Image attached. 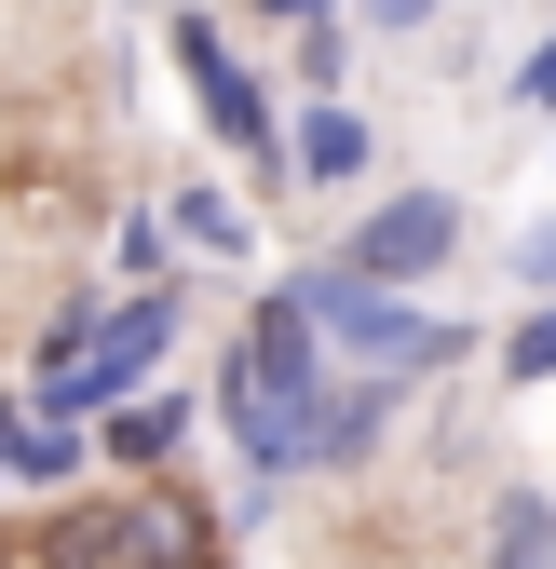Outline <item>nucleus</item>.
I'll return each mask as SVG.
<instances>
[{"mask_svg": "<svg viewBox=\"0 0 556 569\" xmlns=\"http://www.w3.org/2000/svg\"><path fill=\"white\" fill-rule=\"evenodd\" d=\"M299 177L312 190H354L367 177V122L354 109H299Z\"/></svg>", "mask_w": 556, "mask_h": 569, "instance_id": "obj_8", "label": "nucleus"}, {"mask_svg": "<svg viewBox=\"0 0 556 569\" xmlns=\"http://www.w3.org/2000/svg\"><path fill=\"white\" fill-rule=\"evenodd\" d=\"M503 380H556V299H543V312L503 339Z\"/></svg>", "mask_w": 556, "mask_h": 569, "instance_id": "obj_10", "label": "nucleus"}, {"mask_svg": "<svg viewBox=\"0 0 556 569\" xmlns=\"http://www.w3.org/2000/svg\"><path fill=\"white\" fill-rule=\"evenodd\" d=\"M245 14H271V28H312V14H339V0H245Z\"/></svg>", "mask_w": 556, "mask_h": 569, "instance_id": "obj_13", "label": "nucleus"}, {"mask_svg": "<svg viewBox=\"0 0 556 569\" xmlns=\"http://www.w3.org/2000/svg\"><path fill=\"white\" fill-rule=\"evenodd\" d=\"M380 435H394V380H380V367H367V380H339V393H312V475L380 461Z\"/></svg>", "mask_w": 556, "mask_h": 569, "instance_id": "obj_4", "label": "nucleus"}, {"mask_svg": "<svg viewBox=\"0 0 556 569\" xmlns=\"http://www.w3.org/2000/svg\"><path fill=\"white\" fill-rule=\"evenodd\" d=\"M435 14H448V0H367V28H394V41H421Z\"/></svg>", "mask_w": 556, "mask_h": 569, "instance_id": "obj_12", "label": "nucleus"}, {"mask_svg": "<svg viewBox=\"0 0 556 569\" xmlns=\"http://www.w3.org/2000/svg\"><path fill=\"white\" fill-rule=\"evenodd\" d=\"M299 299L367 352V367H448L461 352V326H435V312H407V284H380V271H354V258H326V271H299Z\"/></svg>", "mask_w": 556, "mask_h": 569, "instance_id": "obj_1", "label": "nucleus"}, {"mask_svg": "<svg viewBox=\"0 0 556 569\" xmlns=\"http://www.w3.org/2000/svg\"><path fill=\"white\" fill-rule=\"evenodd\" d=\"M177 68H190V109H203V136H218V150H245L258 177H286V122H271V82H258V68H231L218 14H177Z\"/></svg>", "mask_w": 556, "mask_h": 569, "instance_id": "obj_2", "label": "nucleus"}, {"mask_svg": "<svg viewBox=\"0 0 556 569\" xmlns=\"http://www.w3.org/2000/svg\"><path fill=\"white\" fill-rule=\"evenodd\" d=\"M177 448H190V393H122L109 407V461L122 475H177Z\"/></svg>", "mask_w": 556, "mask_h": 569, "instance_id": "obj_5", "label": "nucleus"}, {"mask_svg": "<svg viewBox=\"0 0 556 569\" xmlns=\"http://www.w3.org/2000/svg\"><path fill=\"white\" fill-rule=\"evenodd\" d=\"M177 244H203V258H245V203H231V190H177Z\"/></svg>", "mask_w": 556, "mask_h": 569, "instance_id": "obj_9", "label": "nucleus"}, {"mask_svg": "<svg viewBox=\"0 0 556 569\" xmlns=\"http://www.w3.org/2000/svg\"><path fill=\"white\" fill-rule=\"evenodd\" d=\"M489 569H556V502L543 488H503L489 502Z\"/></svg>", "mask_w": 556, "mask_h": 569, "instance_id": "obj_7", "label": "nucleus"}, {"mask_svg": "<svg viewBox=\"0 0 556 569\" xmlns=\"http://www.w3.org/2000/svg\"><path fill=\"white\" fill-rule=\"evenodd\" d=\"M28 569H122V502H68L28 529Z\"/></svg>", "mask_w": 556, "mask_h": 569, "instance_id": "obj_6", "label": "nucleus"}, {"mask_svg": "<svg viewBox=\"0 0 556 569\" xmlns=\"http://www.w3.org/2000/svg\"><path fill=\"white\" fill-rule=\"evenodd\" d=\"M0 569H14V529H0Z\"/></svg>", "mask_w": 556, "mask_h": 569, "instance_id": "obj_14", "label": "nucleus"}, {"mask_svg": "<svg viewBox=\"0 0 556 569\" xmlns=\"http://www.w3.org/2000/svg\"><path fill=\"white\" fill-rule=\"evenodd\" d=\"M203 569H218V556H203Z\"/></svg>", "mask_w": 556, "mask_h": 569, "instance_id": "obj_15", "label": "nucleus"}, {"mask_svg": "<svg viewBox=\"0 0 556 569\" xmlns=\"http://www.w3.org/2000/svg\"><path fill=\"white\" fill-rule=\"evenodd\" d=\"M516 109H556V41H529V54H516Z\"/></svg>", "mask_w": 556, "mask_h": 569, "instance_id": "obj_11", "label": "nucleus"}, {"mask_svg": "<svg viewBox=\"0 0 556 569\" xmlns=\"http://www.w3.org/2000/svg\"><path fill=\"white\" fill-rule=\"evenodd\" d=\"M354 271H380V284H435L448 258H461V203L448 190H394V203H367L354 218V244H339Z\"/></svg>", "mask_w": 556, "mask_h": 569, "instance_id": "obj_3", "label": "nucleus"}]
</instances>
